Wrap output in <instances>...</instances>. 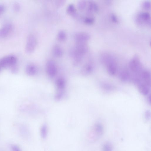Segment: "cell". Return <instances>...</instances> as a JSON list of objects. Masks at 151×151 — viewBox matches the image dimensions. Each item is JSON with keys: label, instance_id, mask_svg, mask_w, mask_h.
<instances>
[{"label": "cell", "instance_id": "cell-5", "mask_svg": "<svg viewBox=\"0 0 151 151\" xmlns=\"http://www.w3.org/2000/svg\"><path fill=\"white\" fill-rule=\"evenodd\" d=\"M129 67L133 73V76L138 75L143 70L141 62L137 56H134L130 60Z\"/></svg>", "mask_w": 151, "mask_h": 151}, {"label": "cell", "instance_id": "cell-13", "mask_svg": "<svg viewBox=\"0 0 151 151\" xmlns=\"http://www.w3.org/2000/svg\"><path fill=\"white\" fill-rule=\"evenodd\" d=\"M38 71V69L37 66L32 63L28 64L25 68L26 73L29 76H35L37 74Z\"/></svg>", "mask_w": 151, "mask_h": 151}, {"label": "cell", "instance_id": "cell-18", "mask_svg": "<svg viewBox=\"0 0 151 151\" xmlns=\"http://www.w3.org/2000/svg\"><path fill=\"white\" fill-rule=\"evenodd\" d=\"M53 55L56 58H60L63 54V51L62 48L58 45L53 46L52 50Z\"/></svg>", "mask_w": 151, "mask_h": 151}, {"label": "cell", "instance_id": "cell-26", "mask_svg": "<svg viewBox=\"0 0 151 151\" xmlns=\"http://www.w3.org/2000/svg\"><path fill=\"white\" fill-rule=\"evenodd\" d=\"M151 117V112L149 110H146L144 113V118L146 121H148Z\"/></svg>", "mask_w": 151, "mask_h": 151}, {"label": "cell", "instance_id": "cell-28", "mask_svg": "<svg viewBox=\"0 0 151 151\" xmlns=\"http://www.w3.org/2000/svg\"><path fill=\"white\" fill-rule=\"evenodd\" d=\"M13 7L14 10L16 12H18L20 9V6L19 4L17 2L15 3L13 6Z\"/></svg>", "mask_w": 151, "mask_h": 151}, {"label": "cell", "instance_id": "cell-30", "mask_svg": "<svg viewBox=\"0 0 151 151\" xmlns=\"http://www.w3.org/2000/svg\"><path fill=\"white\" fill-rule=\"evenodd\" d=\"M112 21L116 23L118 22V19L117 17L114 14H112L111 16Z\"/></svg>", "mask_w": 151, "mask_h": 151}, {"label": "cell", "instance_id": "cell-25", "mask_svg": "<svg viewBox=\"0 0 151 151\" xmlns=\"http://www.w3.org/2000/svg\"><path fill=\"white\" fill-rule=\"evenodd\" d=\"M87 3L86 1L81 0L77 4V7L79 9L81 10H84L86 6Z\"/></svg>", "mask_w": 151, "mask_h": 151}, {"label": "cell", "instance_id": "cell-15", "mask_svg": "<svg viewBox=\"0 0 151 151\" xmlns=\"http://www.w3.org/2000/svg\"><path fill=\"white\" fill-rule=\"evenodd\" d=\"M66 12L68 14L75 18H78L80 16L77 12V11L74 5L72 4H70L67 6Z\"/></svg>", "mask_w": 151, "mask_h": 151}, {"label": "cell", "instance_id": "cell-19", "mask_svg": "<svg viewBox=\"0 0 151 151\" xmlns=\"http://www.w3.org/2000/svg\"><path fill=\"white\" fill-rule=\"evenodd\" d=\"M101 88L107 92H111L114 90V86L112 84L106 82H102L100 84Z\"/></svg>", "mask_w": 151, "mask_h": 151}, {"label": "cell", "instance_id": "cell-11", "mask_svg": "<svg viewBox=\"0 0 151 151\" xmlns=\"http://www.w3.org/2000/svg\"><path fill=\"white\" fill-rule=\"evenodd\" d=\"M89 34L84 32H78L74 35V38L76 42H86L90 39Z\"/></svg>", "mask_w": 151, "mask_h": 151}, {"label": "cell", "instance_id": "cell-21", "mask_svg": "<svg viewBox=\"0 0 151 151\" xmlns=\"http://www.w3.org/2000/svg\"><path fill=\"white\" fill-rule=\"evenodd\" d=\"M67 37V35L65 31L63 30H60L57 35V38L60 41H64L66 40Z\"/></svg>", "mask_w": 151, "mask_h": 151}, {"label": "cell", "instance_id": "cell-6", "mask_svg": "<svg viewBox=\"0 0 151 151\" xmlns=\"http://www.w3.org/2000/svg\"><path fill=\"white\" fill-rule=\"evenodd\" d=\"M37 40L36 37L33 35L30 34L27 37L25 50L27 53H31L35 50L37 45Z\"/></svg>", "mask_w": 151, "mask_h": 151}, {"label": "cell", "instance_id": "cell-1", "mask_svg": "<svg viewBox=\"0 0 151 151\" xmlns=\"http://www.w3.org/2000/svg\"><path fill=\"white\" fill-rule=\"evenodd\" d=\"M86 42H76L70 50V55L73 60V64L77 65L82 61L88 51V47Z\"/></svg>", "mask_w": 151, "mask_h": 151}, {"label": "cell", "instance_id": "cell-16", "mask_svg": "<svg viewBox=\"0 0 151 151\" xmlns=\"http://www.w3.org/2000/svg\"><path fill=\"white\" fill-rule=\"evenodd\" d=\"M93 69V64L91 62H88L83 66L81 70L82 74L84 76H86L91 74Z\"/></svg>", "mask_w": 151, "mask_h": 151}, {"label": "cell", "instance_id": "cell-8", "mask_svg": "<svg viewBox=\"0 0 151 151\" xmlns=\"http://www.w3.org/2000/svg\"><path fill=\"white\" fill-rule=\"evenodd\" d=\"M92 132L94 136L93 140L96 141L101 138L103 135L104 129L103 125L100 122H97L94 125Z\"/></svg>", "mask_w": 151, "mask_h": 151}, {"label": "cell", "instance_id": "cell-2", "mask_svg": "<svg viewBox=\"0 0 151 151\" xmlns=\"http://www.w3.org/2000/svg\"><path fill=\"white\" fill-rule=\"evenodd\" d=\"M102 61L108 74L112 76L115 75L117 71V65L114 57L110 55L105 54L102 56Z\"/></svg>", "mask_w": 151, "mask_h": 151}, {"label": "cell", "instance_id": "cell-12", "mask_svg": "<svg viewBox=\"0 0 151 151\" xmlns=\"http://www.w3.org/2000/svg\"><path fill=\"white\" fill-rule=\"evenodd\" d=\"M136 84L139 91L142 95L147 96L149 94L150 86L141 81L138 82Z\"/></svg>", "mask_w": 151, "mask_h": 151}, {"label": "cell", "instance_id": "cell-14", "mask_svg": "<svg viewBox=\"0 0 151 151\" xmlns=\"http://www.w3.org/2000/svg\"><path fill=\"white\" fill-rule=\"evenodd\" d=\"M119 77L121 81L124 82H127L130 79V74L127 70L123 69L119 72Z\"/></svg>", "mask_w": 151, "mask_h": 151}, {"label": "cell", "instance_id": "cell-3", "mask_svg": "<svg viewBox=\"0 0 151 151\" xmlns=\"http://www.w3.org/2000/svg\"><path fill=\"white\" fill-rule=\"evenodd\" d=\"M17 59L13 55H8L0 59V67L2 70L9 68L10 70L17 66Z\"/></svg>", "mask_w": 151, "mask_h": 151}, {"label": "cell", "instance_id": "cell-4", "mask_svg": "<svg viewBox=\"0 0 151 151\" xmlns=\"http://www.w3.org/2000/svg\"><path fill=\"white\" fill-rule=\"evenodd\" d=\"M55 84L56 92L55 96V98L56 100H60L64 95V90L66 86L65 80L63 77H58L56 80Z\"/></svg>", "mask_w": 151, "mask_h": 151}, {"label": "cell", "instance_id": "cell-29", "mask_svg": "<svg viewBox=\"0 0 151 151\" xmlns=\"http://www.w3.org/2000/svg\"><path fill=\"white\" fill-rule=\"evenodd\" d=\"M143 7L146 9H149L150 8V3L149 1H146L143 4Z\"/></svg>", "mask_w": 151, "mask_h": 151}, {"label": "cell", "instance_id": "cell-10", "mask_svg": "<svg viewBox=\"0 0 151 151\" xmlns=\"http://www.w3.org/2000/svg\"><path fill=\"white\" fill-rule=\"evenodd\" d=\"M139 77L138 82L142 81L151 86V74L149 71L143 70L140 73Z\"/></svg>", "mask_w": 151, "mask_h": 151}, {"label": "cell", "instance_id": "cell-33", "mask_svg": "<svg viewBox=\"0 0 151 151\" xmlns=\"http://www.w3.org/2000/svg\"><path fill=\"white\" fill-rule=\"evenodd\" d=\"M1 71V70H0V71Z\"/></svg>", "mask_w": 151, "mask_h": 151}, {"label": "cell", "instance_id": "cell-23", "mask_svg": "<svg viewBox=\"0 0 151 151\" xmlns=\"http://www.w3.org/2000/svg\"><path fill=\"white\" fill-rule=\"evenodd\" d=\"M102 149V151H112L113 146L111 142H107L103 144Z\"/></svg>", "mask_w": 151, "mask_h": 151}, {"label": "cell", "instance_id": "cell-20", "mask_svg": "<svg viewBox=\"0 0 151 151\" xmlns=\"http://www.w3.org/2000/svg\"><path fill=\"white\" fill-rule=\"evenodd\" d=\"M98 10V7L97 4L92 1L88 3L87 12L88 13L90 14L92 12H97Z\"/></svg>", "mask_w": 151, "mask_h": 151}, {"label": "cell", "instance_id": "cell-24", "mask_svg": "<svg viewBox=\"0 0 151 151\" xmlns=\"http://www.w3.org/2000/svg\"><path fill=\"white\" fill-rule=\"evenodd\" d=\"M84 23L88 24H91L93 23L94 21V18L92 17L88 16L83 19Z\"/></svg>", "mask_w": 151, "mask_h": 151}, {"label": "cell", "instance_id": "cell-32", "mask_svg": "<svg viewBox=\"0 0 151 151\" xmlns=\"http://www.w3.org/2000/svg\"><path fill=\"white\" fill-rule=\"evenodd\" d=\"M147 101L149 103H150V104H151V95L150 94L149 95L148 97H147Z\"/></svg>", "mask_w": 151, "mask_h": 151}, {"label": "cell", "instance_id": "cell-27", "mask_svg": "<svg viewBox=\"0 0 151 151\" xmlns=\"http://www.w3.org/2000/svg\"><path fill=\"white\" fill-rule=\"evenodd\" d=\"M65 2L64 0H59L56 1L55 5L58 7H60L63 5Z\"/></svg>", "mask_w": 151, "mask_h": 151}, {"label": "cell", "instance_id": "cell-9", "mask_svg": "<svg viewBox=\"0 0 151 151\" xmlns=\"http://www.w3.org/2000/svg\"><path fill=\"white\" fill-rule=\"evenodd\" d=\"M13 29V26L11 23L5 24L0 29V36L2 37H7L11 33Z\"/></svg>", "mask_w": 151, "mask_h": 151}, {"label": "cell", "instance_id": "cell-22", "mask_svg": "<svg viewBox=\"0 0 151 151\" xmlns=\"http://www.w3.org/2000/svg\"><path fill=\"white\" fill-rule=\"evenodd\" d=\"M40 134L41 137L45 139L47 136L48 128L47 125L45 124H43L40 129Z\"/></svg>", "mask_w": 151, "mask_h": 151}, {"label": "cell", "instance_id": "cell-7", "mask_svg": "<svg viewBox=\"0 0 151 151\" xmlns=\"http://www.w3.org/2000/svg\"><path fill=\"white\" fill-rule=\"evenodd\" d=\"M46 72L48 76L53 78L56 76L58 73V68L57 65L53 60H48L46 64Z\"/></svg>", "mask_w": 151, "mask_h": 151}, {"label": "cell", "instance_id": "cell-31", "mask_svg": "<svg viewBox=\"0 0 151 151\" xmlns=\"http://www.w3.org/2000/svg\"><path fill=\"white\" fill-rule=\"evenodd\" d=\"M5 7L2 4H0V15L2 14L4 12Z\"/></svg>", "mask_w": 151, "mask_h": 151}, {"label": "cell", "instance_id": "cell-17", "mask_svg": "<svg viewBox=\"0 0 151 151\" xmlns=\"http://www.w3.org/2000/svg\"><path fill=\"white\" fill-rule=\"evenodd\" d=\"M138 22H140L142 21L145 22L148 24H150V16L148 12H142L139 14L138 16Z\"/></svg>", "mask_w": 151, "mask_h": 151}]
</instances>
